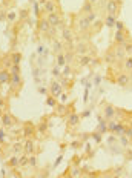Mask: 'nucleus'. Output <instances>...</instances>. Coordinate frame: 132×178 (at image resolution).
<instances>
[{"mask_svg":"<svg viewBox=\"0 0 132 178\" xmlns=\"http://www.w3.org/2000/svg\"><path fill=\"white\" fill-rule=\"evenodd\" d=\"M115 58H117V57H115V54H114V52H109L108 55H106V62H108V63H114Z\"/></svg>","mask_w":132,"mask_h":178,"instance_id":"35","label":"nucleus"},{"mask_svg":"<svg viewBox=\"0 0 132 178\" xmlns=\"http://www.w3.org/2000/svg\"><path fill=\"white\" fill-rule=\"evenodd\" d=\"M9 72L11 74H20V68H19V64H13L9 69Z\"/></svg>","mask_w":132,"mask_h":178,"instance_id":"36","label":"nucleus"},{"mask_svg":"<svg viewBox=\"0 0 132 178\" xmlns=\"http://www.w3.org/2000/svg\"><path fill=\"white\" fill-rule=\"evenodd\" d=\"M6 19V12H2V11H0V20H5Z\"/></svg>","mask_w":132,"mask_h":178,"instance_id":"53","label":"nucleus"},{"mask_svg":"<svg viewBox=\"0 0 132 178\" xmlns=\"http://www.w3.org/2000/svg\"><path fill=\"white\" fill-rule=\"evenodd\" d=\"M68 121H69V125H71V126H77V125H79V121H80L79 114H75V112H74V114H71V115H69V118H68Z\"/></svg>","mask_w":132,"mask_h":178,"instance_id":"17","label":"nucleus"},{"mask_svg":"<svg viewBox=\"0 0 132 178\" xmlns=\"http://www.w3.org/2000/svg\"><path fill=\"white\" fill-rule=\"evenodd\" d=\"M75 161H74V164H80V158H74Z\"/></svg>","mask_w":132,"mask_h":178,"instance_id":"54","label":"nucleus"},{"mask_svg":"<svg viewBox=\"0 0 132 178\" xmlns=\"http://www.w3.org/2000/svg\"><path fill=\"white\" fill-rule=\"evenodd\" d=\"M91 62H94L91 57H88V55H81V58H80V66H86V64H89Z\"/></svg>","mask_w":132,"mask_h":178,"instance_id":"24","label":"nucleus"},{"mask_svg":"<svg viewBox=\"0 0 132 178\" xmlns=\"http://www.w3.org/2000/svg\"><path fill=\"white\" fill-rule=\"evenodd\" d=\"M57 111H58V114H60V115H63V114H65V111H68V109H66V106H65V105H58Z\"/></svg>","mask_w":132,"mask_h":178,"instance_id":"42","label":"nucleus"},{"mask_svg":"<svg viewBox=\"0 0 132 178\" xmlns=\"http://www.w3.org/2000/svg\"><path fill=\"white\" fill-rule=\"evenodd\" d=\"M37 28H38V31H40V32H52V26L49 25L48 19H40V20H38Z\"/></svg>","mask_w":132,"mask_h":178,"instance_id":"4","label":"nucleus"},{"mask_svg":"<svg viewBox=\"0 0 132 178\" xmlns=\"http://www.w3.org/2000/svg\"><path fill=\"white\" fill-rule=\"evenodd\" d=\"M6 19L13 23V21L17 19V12H15V11H9V12H6Z\"/></svg>","mask_w":132,"mask_h":178,"instance_id":"30","label":"nucleus"},{"mask_svg":"<svg viewBox=\"0 0 132 178\" xmlns=\"http://www.w3.org/2000/svg\"><path fill=\"white\" fill-rule=\"evenodd\" d=\"M115 21H117L115 15H111V14H108L106 19H104V23H106L108 28H114V26H115Z\"/></svg>","mask_w":132,"mask_h":178,"instance_id":"15","label":"nucleus"},{"mask_svg":"<svg viewBox=\"0 0 132 178\" xmlns=\"http://www.w3.org/2000/svg\"><path fill=\"white\" fill-rule=\"evenodd\" d=\"M106 9H108V14L117 15L118 11H120V0H109Z\"/></svg>","mask_w":132,"mask_h":178,"instance_id":"1","label":"nucleus"},{"mask_svg":"<svg viewBox=\"0 0 132 178\" xmlns=\"http://www.w3.org/2000/svg\"><path fill=\"white\" fill-rule=\"evenodd\" d=\"M62 39L66 42V43H72V40H74V35H72V32H71V29H63L62 31Z\"/></svg>","mask_w":132,"mask_h":178,"instance_id":"14","label":"nucleus"},{"mask_svg":"<svg viewBox=\"0 0 132 178\" xmlns=\"http://www.w3.org/2000/svg\"><path fill=\"white\" fill-rule=\"evenodd\" d=\"M48 21L52 28H57V26L62 25V17H60L58 12H52V14H48Z\"/></svg>","mask_w":132,"mask_h":178,"instance_id":"3","label":"nucleus"},{"mask_svg":"<svg viewBox=\"0 0 132 178\" xmlns=\"http://www.w3.org/2000/svg\"><path fill=\"white\" fill-rule=\"evenodd\" d=\"M114 54H115V57H117V58H122V57H124V49H123V48H115V49L112 51Z\"/></svg>","mask_w":132,"mask_h":178,"instance_id":"25","label":"nucleus"},{"mask_svg":"<svg viewBox=\"0 0 132 178\" xmlns=\"http://www.w3.org/2000/svg\"><path fill=\"white\" fill-rule=\"evenodd\" d=\"M123 49L128 55H132V43H128V42L123 43Z\"/></svg>","mask_w":132,"mask_h":178,"instance_id":"29","label":"nucleus"},{"mask_svg":"<svg viewBox=\"0 0 132 178\" xmlns=\"http://www.w3.org/2000/svg\"><path fill=\"white\" fill-rule=\"evenodd\" d=\"M115 112H117V111H115V107L112 105H108L106 103V105L103 106V115L106 117V118H109V120L115 117Z\"/></svg>","mask_w":132,"mask_h":178,"instance_id":"8","label":"nucleus"},{"mask_svg":"<svg viewBox=\"0 0 132 178\" xmlns=\"http://www.w3.org/2000/svg\"><path fill=\"white\" fill-rule=\"evenodd\" d=\"M72 58H74V52L72 51H66L65 52V60H66V63H71V62H72Z\"/></svg>","mask_w":132,"mask_h":178,"instance_id":"32","label":"nucleus"},{"mask_svg":"<svg viewBox=\"0 0 132 178\" xmlns=\"http://www.w3.org/2000/svg\"><path fill=\"white\" fill-rule=\"evenodd\" d=\"M23 135H25V137L34 135V127H32V126H26V127L23 129Z\"/></svg>","mask_w":132,"mask_h":178,"instance_id":"27","label":"nucleus"},{"mask_svg":"<svg viewBox=\"0 0 132 178\" xmlns=\"http://www.w3.org/2000/svg\"><path fill=\"white\" fill-rule=\"evenodd\" d=\"M20 19H28V9H22L20 11Z\"/></svg>","mask_w":132,"mask_h":178,"instance_id":"46","label":"nucleus"},{"mask_svg":"<svg viewBox=\"0 0 132 178\" xmlns=\"http://www.w3.org/2000/svg\"><path fill=\"white\" fill-rule=\"evenodd\" d=\"M115 29H117V31H123L124 29V25L122 23V21L117 20V21H115Z\"/></svg>","mask_w":132,"mask_h":178,"instance_id":"41","label":"nucleus"},{"mask_svg":"<svg viewBox=\"0 0 132 178\" xmlns=\"http://www.w3.org/2000/svg\"><path fill=\"white\" fill-rule=\"evenodd\" d=\"M60 100H62V103H65V101L68 100V95H66V94H63V92H62V94H60Z\"/></svg>","mask_w":132,"mask_h":178,"instance_id":"49","label":"nucleus"},{"mask_svg":"<svg viewBox=\"0 0 132 178\" xmlns=\"http://www.w3.org/2000/svg\"><path fill=\"white\" fill-rule=\"evenodd\" d=\"M91 26H92V23L86 19V15H85V17H80V19H79V21H77V29H79L80 32L88 31V29L91 28Z\"/></svg>","mask_w":132,"mask_h":178,"instance_id":"2","label":"nucleus"},{"mask_svg":"<svg viewBox=\"0 0 132 178\" xmlns=\"http://www.w3.org/2000/svg\"><path fill=\"white\" fill-rule=\"evenodd\" d=\"M46 129H48V125H46V121H43L40 126H38V131L40 132H46Z\"/></svg>","mask_w":132,"mask_h":178,"instance_id":"45","label":"nucleus"},{"mask_svg":"<svg viewBox=\"0 0 132 178\" xmlns=\"http://www.w3.org/2000/svg\"><path fill=\"white\" fill-rule=\"evenodd\" d=\"M124 131H126V126L122 125V123H118V125L115 126V129H114V134L115 135H124Z\"/></svg>","mask_w":132,"mask_h":178,"instance_id":"19","label":"nucleus"},{"mask_svg":"<svg viewBox=\"0 0 132 178\" xmlns=\"http://www.w3.org/2000/svg\"><path fill=\"white\" fill-rule=\"evenodd\" d=\"M0 143H5V132H3V129H0Z\"/></svg>","mask_w":132,"mask_h":178,"instance_id":"48","label":"nucleus"},{"mask_svg":"<svg viewBox=\"0 0 132 178\" xmlns=\"http://www.w3.org/2000/svg\"><path fill=\"white\" fill-rule=\"evenodd\" d=\"M13 60H11V57L8 55V57H5L3 58V60H2V66L5 68V69H8V71H9V69H11V66H13Z\"/></svg>","mask_w":132,"mask_h":178,"instance_id":"20","label":"nucleus"},{"mask_svg":"<svg viewBox=\"0 0 132 178\" xmlns=\"http://www.w3.org/2000/svg\"><path fill=\"white\" fill-rule=\"evenodd\" d=\"M115 82H117V84H120V86H128L131 83V75H128L126 72H120L117 75V78H115Z\"/></svg>","mask_w":132,"mask_h":178,"instance_id":"5","label":"nucleus"},{"mask_svg":"<svg viewBox=\"0 0 132 178\" xmlns=\"http://www.w3.org/2000/svg\"><path fill=\"white\" fill-rule=\"evenodd\" d=\"M34 14H35V15L40 14V12H38V3H34Z\"/></svg>","mask_w":132,"mask_h":178,"instance_id":"52","label":"nucleus"},{"mask_svg":"<svg viewBox=\"0 0 132 178\" xmlns=\"http://www.w3.org/2000/svg\"><path fill=\"white\" fill-rule=\"evenodd\" d=\"M81 11H83L85 14H89V12H92V3L89 2V0H88V2L83 5V9H81Z\"/></svg>","mask_w":132,"mask_h":178,"instance_id":"26","label":"nucleus"},{"mask_svg":"<svg viewBox=\"0 0 132 178\" xmlns=\"http://www.w3.org/2000/svg\"><path fill=\"white\" fill-rule=\"evenodd\" d=\"M52 48H54V51L58 54V52H62L63 45H62V42H60V40H54V42H52Z\"/></svg>","mask_w":132,"mask_h":178,"instance_id":"22","label":"nucleus"},{"mask_svg":"<svg viewBox=\"0 0 132 178\" xmlns=\"http://www.w3.org/2000/svg\"><path fill=\"white\" fill-rule=\"evenodd\" d=\"M123 68H124L128 72H132V55H128V58H124Z\"/></svg>","mask_w":132,"mask_h":178,"instance_id":"18","label":"nucleus"},{"mask_svg":"<svg viewBox=\"0 0 132 178\" xmlns=\"http://www.w3.org/2000/svg\"><path fill=\"white\" fill-rule=\"evenodd\" d=\"M35 164H37V158L34 157V155H31V157H29V166H31V168H34Z\"/></svg>","mask_w":132,"mask_h":178,"instance_id":"43","label":"nucleus"},{"mask_svg":"<svg viewBox=\"0 0 132 178\" xmlns=\"http://www.w3.org/2000/svg\"><path fill=\"white\" fill-rule=\"evenodd\" d=\"M0 109H2V111L6 109V101H5L3 98H0Z\"/></svg>","mask_w":132,"mask_h":178,"instance_id":"47","label":"nucleus"},{"mask_svg":"<svg viewBox=\"0 0 132 178\" xmlns=\"http://www.w3.org/2000/svg\"><path fill=\"white\" fill-rule=\"evenodd\" d=\"M52 74H54V77H60V75H62L58 69H52Z\"/></svg>","mask_w":132,"mask_h":178,"instance_id":"50","label":"nucleus"},{"mask_svg":"<svg viewBox=\"0 0 132 178\" xmlns=\"http://www.w3.org/2000/svg\"><path fill=\"white\" fill-rule=\"evenodd\" d=\"M124 137H128L129 140H132V127H126V131H124Z\"/></svg>","mask_w":132,"mask_h":178,"instance_id":"40","label":"nucleus"},{"mask_svg":"<svg viewBox=\"0 0 132 178\" xmlns=\"http://www.w3.org/2000/svg\"><path fill=\"white\" fill-rule=\"evenodd\" d=\"M45 11L48 14H52V12H57V3L54 2V0H48V2L45 3Z\"/></svg>","mask_w":132,"mask_h":178,"instance_id":"12","label":"nucleus"},{"mask_svg":"<svg viewBox=\"0 0 132 178\" xmlns=\"http://www.w3.org/2000/svg\"><path fill=\"white\" fill-rule=\"evenodd\" d=\"M9 84L13 86V88H19V86L22 84V77H20V74H11V82Z\"/></svg>","mask_w":132,"mask_h":178,"instance_id":"13","label":"nucleus"},{"mask_svg":"<svg viewBox=\"0 0 132 178\" xmlns=\"http://www.w3.org/2000/svg\"><path fill=\"white\" fill-rule=\"evenodd\" d=\"M2 123H3V126L5 127H11V126H14V117L9 114V112H3L2 114Z\"/></svg>","mask_w":132,"mask_h":178,"instance_id":"7","label":"nucleus"},{"mask_svg":"<svg viewBox=\"0 0 132 178\" xmlns=\"http://www.w3.org/2000/svg\"><path fill=\"white\" fill-rule=\"evenodd\" d=\"M86 19L91 21V23H94L95 21V19H97V14L94 12V11H92V12H89V14H86Z\"/></svg>","mask_w":132,"mask_h":178,"instance_id":"33","label":"nucleus"},{"mask_svg":"<svg viewBox=\"0 0 132 178\" xmlns=\"http://www.w3.org/2000/svg\"><path fill=\"white\" fill-rule=\"evenodd\" d=\"M9 57H11V60H13L14 64H19V63L22 62V54H20V52H13Z\"/></svg>","mask_w":132,"mask_h":178,"instance_id":"21","label":"nucleus"},{"mask_svg":"<svg viewBox=\"0 0 132 178\" xmlns=\"http://www.w3.org/2000/svg\"><path fill=\"white\" fill-rule=\"evenodd\" d=\"M57 64H58V66H65V64H66L65 54H63V52H58V54H57Z\"/></svg>","mask_w":132,"mask_h":178,"instance_id":"23","label":"nucleus"},{"mask_svg":"<svg viewBox=\"0 0 132 178\" xmlns=\"http://www.w3.org/2000/svg\"><path fill=\"white\" fill-rule=\"evenodd\" d=\"M118 125V123L117 121H109V125H108V131H111V132H114V129H115V126H117Z\"/></svg>","mask_w":132,"mask_h":178,"instance_id":"37","label":"nucleus"},{"mask_svg":"<svg viewBox=\"0 0 132 178\" xmlns=\"http://www.w3.org/2000/svg\"><path fill=\"white\" fill-rule=\"evenodd\" d=\"M126 42H128V37H126L124 29L115 32V43H117V45H123V43H126Z\"/></svg>","mask_w":132,"mask_h":178,"instance_id":"10","label":"nucleus"},{"mask_svg":"<svg viewBox=\"0 0 132 178\" xmlns=\"http://www.w3.org/2000/svg\"><path fill=\"white\" fill-rule=\"evenodd\" d=\"M131 127H132V125H131Z\"/></svg>","mask_w":132,"mask_h":178,"instance_id":"56","label":"nucleus"},{"mask_svg":"<svg viewBox=\"0 0 132 178\" xmlns=\"http://www.w3.org/2000/svg\"><path fill=\"white\" fill-rule=\"evenodd\" d=\"M106 131H108L106 121H100V125H98V132H106Z\"/></svg>","mask_w":132,"mask_h":178,"instance_id":"34","label":"nucleus"},{"mask_svg":"<svg viewBox=\"0 0 132 178\" xmlns=\"http://www.w3.org/2000/svg\"><path fill=\"white\" fill-rule=\"evenodd\" d=\"M19 161H20V157L14 155V157H11V158H9V164L13 166V168H15V166H19Z\"/></svg>","mask_w":132,"mask_h":178,"instance_id":"31","label":"nucleus"},{"mask_svg":"<svg viewBox=\"0 0 132 178\" xmlns=\"http://www.w3.org/2000/svg\"><path fill=\"white\" fill-rule=\"evenodd\" d=\"M19 166H29V157H28V155H23V157H20Z\"/></svg>","mask_w":132,"mask_h":178,"instance_id":"28","label":"nucleus"},{"mask_svg":"<svg viewBox=\"0 0 132 178\" xmlns=\"http://www.w3.org/2000/svg\"><path fill=\"white\" fill-rule=\"evenodd\" d=\"M11 82V72L8 71V69L2 68L0 69V84H6Z\"/></svg>","mask_w":132,"mask_h":178,"instance_id":"9","label":"nucleus"},{"mask_svg":"<svg viewBox=\"0 0 132 178\" xmlns=\"http://www.w3.org/2000/svg\"><path fill=\"white\" fill-rule=\"evenodd\" d=\"M88 51V46L85 43H79V45L75 46V54H79V55H85Z\"/></svg>","mask_w":132,"mask_h":178,"instance_id":"16","label":"nucleus"},{"mask_svg":"<svg viewBox=\"0 0 132 178\" xmlns=\"http://www.w3.org/2000/svg\"><path fill=\"white\" fill-rule=\"evenodd\" d=\"M49 92H51L52 97H60V94L63 92V86L57 82H52L51 88H49Z\"/></svg>","mask_w":132,"mask_h":178,"instance_id":"6","label":"nucleus"},{"mask_svg":"<svg viewBox=\"0 0 132 178\" xmlns=\"http://www.w3.org/2000/svg\"><path fill=\"white\" fill-rule=\"evenodd\" d=\"M89 2H91V3H94V2H97V0H89Z\"/></svg>","mask_w":132,"mask_h":178,"instance_id":"55","label":"nucleus"},{"mask_svg":"<svg viewBox=\"0 0 132 178\" xmlns=\"http://www.w3.org/2000/svg\"><path fill=\"white\" fill-rule=\"evenodd\" d=\"M22 148H23V146H22L20 143H15L14 146H13V150H14V154H19L20 150H22Z\"/></svg>","mask_w":132,"mask_h":178,"instance_id":"38","label":"nucleus"},{"mask_svg":"<svg viewBox=\"0 0 132 178\" xmlns=\"http://www.w3.org/2000/svg\"><path fill=\"white\" fill-rule=\"evenodd\" d=\"M46 103H48L49 106H51V107H56V106H57V101H56V100H54V98H52V97H49V98L46 100Z\"/></svg>","mask_w":132,"mask_h":178,"instance_id":"39","label":"nucleus"},{"mask_svg":"<svg viewBox=\"0 0 132 178\" xmlns=\"http://www.w3.org/2000/svg\"><path fill=\"white\" fill-rule=\"evenodd\" d=\"M94 140H95V141H100V140H101V137H100V134H98V132L94 134Z\"/></svg>","mask_w":132,"mask_h":178,"instance_id":"51","label":"nucleus"},{"mask_svg":"<svg viewBox=\"0 0 132 178\" xmlns=\"http://www.w3.org/2000/svg\"><path fill=\"white\" fill-rule=\"evenodd\" d=\"M65 77H69L71 75V66H65V69H63V72H62Z\"/></svg>","mask_w":132,"mask_h":178,"instance_id":"44","label":"nucleus"},{"mask_svg":"<svg viewBox=\"0 0 132 178\" xmlns=\"http://www.w3.org/2000/svg\"><path fill=\"white\" fill-rule=\"evenodd\" d=\"M23 150H25L26 155L34 154V150H35V144H34V141H32V140H26L25 144H23Z\"/></svg>","mask_w":132,"mask_h":178,"instance_id":"11","label":"nucleus"}]
</instances>
